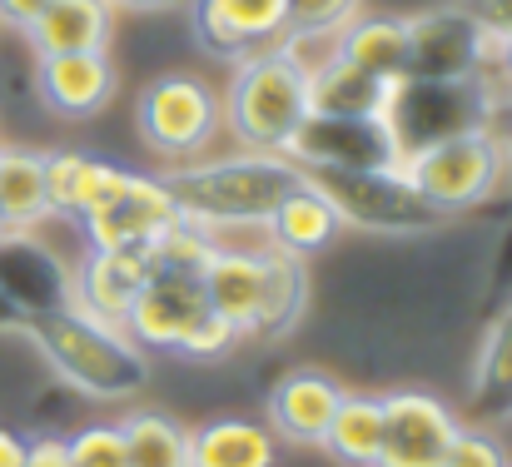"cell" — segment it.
<instances>
[{"label": "cell", "instance_id": "cell-5", "mask_svg": "<svg viewBox=\"0 0 512 467\" xmlns=\"http://www.w3.org/2000/svg\"><path fill=\"white\" fill-rule=\"evenodd\" d=\"M140 140L170 164L199 159L224 130V100L199 75H160L140 90L135 105Z\"/></svg>", "mask_w": 512, "mask_h": 467}, {"label": "cell", "instance_id": "cell-12", "mask_svg": "<svg viewBox=\"0 0 512 467\" xmlns=\"http://www.w3.org/2000/svg\"><path fill=\"white\" fill-rule=\"evenodd\" d=\"M458 433V413L433 393H388L383 398V453L378 467H438Z\"/></svg>", "mask_w": 512, "mask_h": 467}, {"label": "cell", "instance_id": "cell-22", "mask_svg": "<svg viewBox=\"0 0 512 467\" xmlns=\"http://www.w3.org/2000/svg\"><path fill=\"white\" fill-rule=\"evenodd\" d=\"M125 179L120 164H105L80 150H50L45 155V194H50V214L55 219H85L95 204L110 199V189Z\"/></svg>", "mask_w": 512, "mask_h": 467}, {"label": "cell", "instance_id": "cell-23", "mask_svg": "<svg viewBox=\"0 0 512 467\" xmlns=\"http://www.w3.org/2000/svg\"><path fill=\"white\" fill-rule=\"evenodd\" d=\"M393 90L398 85L363 75L334 50L319 65H309V115H388Z\"/></svg>", "mask_w": 512, "mask_h": 467}, {"label": "cell", "instance_id": "cell-20", "mask_svg": "<svg viewBox=\"0 0 512 467\" xmlns=\"http://www.w3.org/2000/svg\"><path fill=\"white\" fill-rule=\"evenodd\" d=\"M329 50L373 80H388V85L408 80V20H398V15H363L358 10L334 35Z\"/></svg>", "mask_w": 512, "mask_h": 467}, {"label": "cell", "instance_id": "cell-15", "mask_svg": "<svg viewBox=\"0 0 512 467\" xmlns=\"http://www.w3.org/2000/svg\"><path fill=\"white\" fill-rule=\"evenodd\" d=\"M0 304L15 318L70 304V269L30 234L0 239Z\"/></svg>", "mask_w": 512, "mask_h": 467}, {"label": "cell", "instance_id": "cell-10", "mask_svg": "<svg viewBox=\"0 0 512 467\" xmlns=\"http://www.w3.org/2000/svg\"><path fill=\"white\" fill-rule=\"evenodd\" d=\"M174 224H179V209H174L165 179L160 174H130V169L110 189V199L95 204L80 219L90 249H150Z\"/></svg>", "mask_w": 512, "mask_h": 467}, {"label": "cell", "instance_id": "cell-6", "mask_svg": "<svg viewBox=\"0 0 512 467\" xmlns=\"http://www.w3.org/2000/svg\"><path fill=\"white\" fill-rule=\"evenodd\" d=\"M329 204L339 209L343 224L368 234H423L438 229L443 214L418 194V184L403 169H304Z\"/></svg>", "mask_w": 512, "mask_h": 467}, {"label": "cell", "instance_id": "cell-21", "mask_svg": "<svg viewBox=\"0 0 512 467\" xmlns=\"http://www.w3.org/2000/svg\"><path fill=\"white\" fill-rule=\"evenodd\" d=\"M115 30L110 0H50L40 20L25 30L35 60L40 55H75V50H105Z\"/></svg>", "mask_w": 512, "mask_h": 467}, {"label": "cell", "instance_id": "cell-37", "mask_svg": "<svg viewBox=\"0 0 512 467\" xmlns=\"http://www.w3.org/2000/svg\"><path fill=\"white\" fill-rule=\"evenodd\" d=\"M488 80H503L512 90V30H503L493 40V65H488Z\"/></svg>", "mask_w": 512, "mask_h": 467}, {"label": "cell", "instance_id": "cell-25", "mask_svg": "<svg viewBox=\"0 0 512 467\" xmlns=\"http://www.w3.org/2000/svg\"><path fill=\"white\" fill-rule=\"evenodd\" d=\"M0 219L10 234H35L45 219H55L40 150H0Z\"/></svg>", "mask_w": 512, "mask_h": 467}, {"label": "cell", "instance_id": "cell-31", "mask_svg": "<svg viewBox=\"0 0 512 467\" xmlns=\"http://www.w3.org/2000/svg\"><path fill=\"white\" fill-rule=\"evenodd\" d=\"M70 467H130L125 458V433L120 423H90L75 438H65Z\"/></svg>", "mask_w": 512, "mask_h": 467}, {"label": "cell", "instance_id": "cell-34", "mask_svg": "<svg viewBox=\"0 0 512 467\" xmlns=\"http://www.w3.org/2000/svg\"><path fill=\"white\" fill-rule=\"evenodd\" d=\"M50 0H0V25H10V30H30L35 20H40V10H45Z\"/></svg>", "mask_w": 512, "mask_h": 467}, {"label": "cell", "instance_id": "cell-33", "mask_svg": "<svg viewBox=\"0 0 512 467\" xmlns=\"http://www.w3.org/2000/svg\"><path fill=\"white\" fill-rule=\"evenodd\" d=\"M234 343H239V333H234V328H229L219 313L209 309L199 323H194V333L184 338V348H179V353H189V358H219V353H229Z\"/></svg>", "mask_w": 512, "mask_h": 467}, {"label": "cell", "instance_id": "cell-2", "mask_svg": "<svg viewBox=\"0 0 512 467\" xmlns=\"http://www.w3.org/2000/svg\"><path fill=\"white\" fill-rule=\"evenodd\" d=\"M299 164L289 155H229V159H184L170 164L160 179L170 189L179 219L209 224H264L274 204L299 184Z\"/></svg>", "mask_w": 512, "mask_h": 467}, {"label": "cell", "instance_id": "cell-1", "mask_svg": "<svg viewBox=\"0 0 512 467\" xmlns=\"http://www.w3.org/2000/svg\"><path fill=\"white\" fill-rule=\"evenodd\" d=\"M20 328L35 338L45 363L85 398L120 403V398H135L150 383L145 348L120 323H105V318L75 309V304H60V309L20 318Z\"/></svg>", "mask_w": 512, "mask_h": 467}, {"label": "cell", "instance_id": "cell-27", "mask_svg": "<svg viewBox=\"0 0 512 467\" xmlns=\"http://www.w3.org/2000/svg\"><path fill=\"white\" fill-rule=\"evenodd\" d=\"M304 299H309L304 259L269 249V254H264V309H259V328H254V338H284V333L299 323Z\"/></svg>", "mask_w": 512, "mask_h": 467}, {"label": "cell", "instance_id": "cell-26", "mask_svg": "<svg viewBox=\"0 0 512 467\" xmlns=\"http://www.w3.org/2000/svg\"><path fill=\"white\" fill-rule=\"evenodd\" d=\"M319 448H329L343 467H378V453H383V398L343 393Z\"/></svg>", "mask_w": 512, "mask_h": 467}, {"label": "cell", "instance_id": "cell-17", "mask_svg": "<svg viewBox=\"0 0 512 467\" xmlns=\"http://www.w3.org/2000/svg\"><path fill=\"white\" fill-rule=\"evenodd\" d=\"M343 388L324 368H294L274 383L269 393V433L279 443H299V448H319L324 428L339 408Z\"/></svg>", "mask_w": 512, "mask_h": 467}, {"label": "cell", "instance_id": "cell-36", "mask_svg": "<svg viewBox=\"0 0 512 467\" xmlns=\"http://www.w3.org/2000/svg\"><path fill=\"white\" fill-rule=\"evenodd\" d=\"M493 35H503V30H512V0H463Z\"/></svg>", "mask_w": 512, "mask_h": 467}, {"label": "cell", "instance_id": "cell-9", "mask_svg": "<svg viewBox=\"0 0 512 467\" xmlns=\"http://www.w3.org/2000/svg\"><path fill=\"white\" fill-rule=\"evenodd\" d=\"M289 159L299 169H403V145L383 115H309Z\"/></svg>", "mask_w": 512, "mask_h": 467}, {"label": "cell", "instance_id": "cell-40", "mask_svg": "<svg viewBox=\"0 0 512 467\" xmlns=\"http://www.w3.org/2000/svg\"><path fill=\"white\" fill-rule=\"evenodd\" d=\"M5 234H10V229H5V219H0V239H5Z\"/></svg>", "mask_w": 512, "mask_h": 467}, {"label": "cell", "instance_id": "cell-24", "mask_svg": "<svg viewBox=\"0 0 512 467\" xmlns=\"http://www.w3.org/2000/svg\"><path fill=\"white\" fill-rule=\"evenodd\" d=\"M279 438L249 418H214L189 433V467H274Z\"/></svg>", "mask_w": 512, "mask_h": 467}, {"label": "cell", "instance_id": "cell-4", "mask_svg": "<svg viewBox=\"0 0 512 467\" xmlns=\"http://www.w3.org/2000/svg\"><path fill=\"white\" fill-rule=\"evenodd\" d=\"M503 169H508V145L488 125L428 140V145L403 155V174L418 184V194L443 219L448 214H468V209L498 199L503 194Z\"/></svg>", "mask_w": 512, "mask_h": 467}, {"label": "cell", "instance_id": "cell-18", "mask_svg": "<svg viewBox=\"0 0 512 467\" xmlns=\"http://www.w3.org/2000/svg\"><path fill=\"white\" fill-rule=\"evenodd\" d=\"M264 254L249 249H214L199 284H204V304L219 313L239 338H249L259 328V309H264Z\"/></svg>", "mask_w": 512, "mask_h": 467}, {"label": "cell", "instance_id": "cell-29", "mask_svg": "<svg viewBox=\"0 0 512 467\" xmlns=\"http://www.w3.org/2000/svg\"><path fill=\"white\" fill-rule=\"evenodd\" d=\"M473 408L483 418H508L512 413V304L488 328V343L478 353V378H473Z\"/></svg>", "mask_w": 512, "mask_h": 467}, {"label": "cell", "instance_id": "cell-3", "mask_svg": "<svg viewBox=\"0 0 512 467\" xmlns=\"http://www.w3.org/2000/svg\"><path fill=\"white\" fill-rule=\"evenodd\" d=\"M224 125L254 155H289L299 125L309 120V65L284 50L264 45L234 60V80L224 85Z\"/></svg>", "mask_w": 512, "mask_h": 467}, {"label": "cell", "instance_id": "cell-14", "mask_svg": "<svg viewBox=\"0 0 512 467\" xmlns=\"http://www.w3.org/2000/svg\"><path fill=\"white\" fill-rule=\"evenodd\" d=\"M35 95L60 120H95L115 100V65L105 50H75V55H40Z\"/></svg>", "mask_w": 512, "mask_h": 467}, {"label": "cell", "instance_id": "cell-11", "mask_svg": "<svg viewBox=\"0 0 512 467\" xmlns=\"http://www.w3.org/2000/svg\"><path fill=\"white\" fill-rule=\"evenodd\" d=\"M184 10L194 40L219 60H244L289 30V0H184Z\"/></svg>", "mask_w": 512, "mask_h": 467}, {"label": "cell", "instance_id": "cell-7", "mask_svg": "<svg viewBox=\"0 0 512 467\" xmlns=\"http://www.w3.org/2000/svg\"><path fill=\"white\" fill-rule=\"evenodd\" d=\"M493 40L498 35L468 5H438V10L408 15V80L418 85L488 80Z\"/></svg>", "mask_w": 512, "mask_h": 467}, {"label": "cell", "instance_id": "cell-30", "mask_svg": "<svg viewBox=\"0 0 512 467\" xmlns=\"http://www.w3.org/2000/svg\"><path fill=\"white\" fill-rule=\"evenodd\" d=\"M363 10V0H289V30H284V50H299V45H334L343 25Z\"/></svg>", "mask_w": 512, "mask_h": 467}, {"label": "cell", "instance_id": "cell-28", "mask_svg": "<svg viewBox=\"0 0 512 467\" xmlns=\"http://www.w3.org/2000/svg\"><path fill=\"white\" fill-rule=\"evenodd\" d=\"M120 433H125L130 467H189V433L170 413L135 408L130 418H120Z\"/></svg>", "mask_w": 512, "mask_h": 467}, {"label": "cell", "instance_id": "cell-39", "mask_svg": "<svg viewBox=\"0 0 512 467\" xmlns=\"http://www.w3.org/2000/svg\"><path fill=\"white\" fill-rule=\"evenodd\" d=\"M115 10H184V0H110Z\"/></svg>", "mask_w": 512, "mask_h": 467}, {"label": "cell", "instance_id": "cell-35", "mask_svg": "<svg viewBox=\"0 0 512 467\" xmlns=\"http://www.w3.org/2000/svg\"><path fill=\"white\" fill-rule=\"evenodd\" d=\"M25 467H70V453H65V438H30V453H25Z\"/></svg>", "mask_w": 512, "mask_h": 467}, {"label": "cell", "instance_id": "cell-8", "mask_svg": "<svg viewBox=\"0 0 512 467\" xmlns=\"http://www.w3.org/2000/svg\"><path fill=\"white\" fill-rule=\"evenodd\" d=\"M493 115V80H453V85H418V80H403L388 100V125L408 150L428 145V140H443V135H458V130H473V125H488Z\"/></svg>", "mask_w": 512, "mask_h": 467}, {"label": "cell", "instance_id": "cell-19", "mask_svg": "<svg viewBox=\"0 0 512 467\" xmlns=\"http://www.w3.org/2000/svg\"><path fill=\"white\" fill-rule=\"evenodd\" d=\"M264 229H269V244L279 254L309 259V254H319V249H329L339 239L343 219H339V209L329 204V194L309 174H299V184L274 204V214L264 219Z\"/></svg>", "mask_w": 512, "mask_h": 467}, {"label": "cell", "instance_id": "cell-32", "mask_svg": "<svg viewBox=\"0 0 512 467\" xmlns=\"http://www.w3.org/2000/svg\"><path fill=\"white\" fill-rule=\"evenodd\" d=\"M438 467H512V463L503 453V443L488 428H463L458 423V433H453V443H448Z\"/></svg>", "mask_w": 512, "mask_h": 467}, {"label": "cell", "instance_id": "cell-13", "mask_svg": "<svg viewBox=\"0 0 512 467\" xmlns=\"http://www.w3.org/2000/svg\"><path fill=\"white\" fill-rule=\"evenodd\" d=\"M204 313H209V304H204L199 274H160V269H150L145 289L135 294V304H130L120 328H125L140 348L179 353L184 338L194 333V323H199Z\"/></svg>", "mask_w": 512, "mask_h": 467}, {"label": "cell", "instance_id": "cell-38", "mask_svg": "<svg viewBox=\"0 0 512 467\" xmlns=\"http://www.w3.org/2000/svg\"><path fill=\"white\" fill-rule=\"evenodd\" d=\"M25 453H30V438L15 428H0V467H25Z\"/></svg>", "mask_w": 512, "mask_h": 467}, {"label": "cell", "instance_id": "cell-16", "mask_svg": "<svg viewBox=\"0 0 512 467\" xmlns=\"http://www.w3.org/2000/svg\"><path fill=\"white\" fill-rule=\"evenodd\" d=\"M145 279H150L145 249H90L80 259V269L70 274V304L105 318V323H125Z\"/></svg>", "mask_w": 512, "mask_h": 467}]
</instances>
